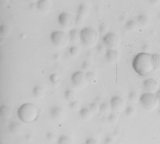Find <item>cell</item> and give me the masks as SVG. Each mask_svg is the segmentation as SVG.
<instances>
[{
    "label": "cell",
    "instance_id": "obj_2",
    "mask_svg": "<svg viewBox=\"0 0 160 144\" xmlns=\"http://www.w3.org/2000/svg\"><path fill=\"white\" fill-rule=\"evenodd\" d=\"M17 115L20 120L25 123L34 121L38 115L36 106L31 103H25L20 106L17 111Z\"/></svg>",
    "mask_w": 160,
    "mask_h": 144
},
{
    "label": "cell",
    "instance_id": "obj_15",
    "mask_svg": "<svg viewBox=\"0 0 160 144\" xmlns=\"http://www.w3.org/2000/svg\"><path fill=\"white\" fill-rule=\"evenodd\" d=\"M37 9L42 12H47L49 9V3L48 0H39L37 3Z\"/></svg>",
    "mask_w": 160,
    "mask_h": 144
},
{
    "label": "cell",
    "instance_id": "obj_50",
    "mask_svg": "<svg viewBox=\"0 0 160 144\" xmlns=\"http://www.w3.org/2000/svg\"><path fill=\"white\" fill-rule=\"evenodd\" d=\"M157 19H160V13H159L157 15Z\"/></svg>",
    "mask_w": 160,
    "mask_h": 144
},
{
    "label": "cell",
    "instance_id": "obj_32",
    "mask_svg": "<svg viewBox=\"0 0 160 144\" xmlns=\"http://www.w3.org/2000/svg\"><path fill=\"white\" fill-rule=\"evenodd\" d=\"M135 110L131 106H128L125 108V113L127 116H131L134 115Z\"/></svg>",
    "mask_w": 160,
    "mask_h": 144
},
{
    "label": "cell",
    "instance_id": "obj_33",
    "mask_svg": "<svg viewBox=\"0 0 160 144\" xmlns=\"http://www.w3.org/2000/svg\"><path fill=\"white\" fill-rule=\"evenodd\" d=\"M107 49L103 43L97 44L96 50L99 53L102 54V53L106 52Z\"/></svg>",
    "mask_w": 160,
    "mask_h": 144
},
{
    "label": "cell",
    "instance_id": "obj_49",
    "mask_svg": "<svg viewBox=\"0 0 160 144\" xmlns=\"http://www.w3.org/2000/svg\"><path fill=\"white\" fill-rule=\"evenodd\" d=\"M158 115H160V106L159 107V108H158Z\"/></svg>",
    "mask_w": 160,
    "mask_h": 144
},
{
    "label": "cell",
    "instance_id": "obj_9",
    "mask_svg": "<svg viewBox=\"0 0 160 144\" xmlns=\"http://www.w3.org/2000/svg\"><path fill=\"white\" fill-rule=\"evenodd\" d=\"M58 21L60 25L64 28H69L73 25V18L70 14L67 12H63L60 14L58 17Z\"/></svg>",
    "mask_w": 160,
    "mask_h": 144
},
{
    "label": "cell",
    "instance_id": "obj_17",
    "mask_svg": "<svg viewBox=\"0 0 160 144\" xmlns=\"http://www.w3.org/2000/svg\"><path fill=\"white\" fill-rule=\"evenodd\" d=\"M32 94L37 98H41L44 95V89L40 86H36L32 90Z\"/></svg>",
    "mask_w": 160,
    "mask_h": 144
},
{
    "label": "cell",
    "instance_id": "obj_46",
    "mask_svg": "<svg viewBox=\"0 0 160 144\" xmlns=\"http://www.w3.org/2000/svg\"><path fill=\"white\" fill-rule=\"evenodd\" d=\"M149 2L152 4H155L158 2L159 0H149Z\"/></svg>",
    "mask_w": 160,
    "mask_h": 144
},
{
    "label": "cell",
    "instance_id": "obj_29",
    "mask_svg": "<svg viewBox=\"0 0 160 144\" xmlns=\"http://www.w3.org/2000/svg\"><path fill=\"white\" fill-rule=\"evenodd\" d=\"M110 107V104L107 102H103L100 105V112L102 113H106L109 110Z\"/></svg>",
    "mask_w": 160,
    "mask_h": 144
},
{
    "label": "cell",
    "instance_id": "obj_25",
    "mask_svg": "<svg viewBox=\"0 0 160 144\" xmlns=\"http://www.w3.org/2000/svg\"><path fill=\"white\" fill-rule=\"evenodd\" d=\"M58 144H72V139L68 136H62L59 139Z\"/></svg>",
    "mask_w": 160,
    "mask_h": 144
},
{
    "label": "cell",
    "instance_id": "obj_26",
    "mask_svg": "<svg viewBox=\"0 0 160 144\" xmlns=\"http://www.w3.org/2000/svg\"><path fill=\"white\" fill-rule=\"evenodd\" d=\"M21 125L17 122L12 123L10 125V129L11 132L15 134L19 132L21 129Z\"/></svg>",
    "mask_w": 160,
    "mask_h": 144
},
{
    "label": "cell",
    "instance_id": "obj_1",
    "mask_svg": "<svg viewBox=\"0 0 160 144\" xmlns=\"http://www.w3.org/2000/svg\"><path fill=\"white\" fill-rule=\"evenodd\" d=\"M132 67L134 71L141 76L149 74L154 69L152 55L148 52H140L134 57Z\"/></svg>",
    "mask_w": 160,
    "mask_h": 144
},
{
    "label": "cell",
    "instance_id": "obj_38",
    "mask_svg": "<svg viewBox=\"0 0 160 144\" xmlns=\"http://www.w3.org/2000/svg\"><path fill=\"white\" fill-rule=\"evenodd\" d=\"M79 103L77 101L74 100L70 102L69 103V108L72 110H76L79 107Z\"/></svg>",
    "mask_w": 160,
    "mask_h": 144
},
{
    "label": "cell",
    "instance_id": "obj_48",
    "mask_svg": "<svg viewBox=\"0 0 160 144\" xmlns=\"http://www.w3.org/2000/svg\"><path fill=\"white\" fill-rule=\"evenodd\" d=\"M101 99L100 97H97L95 99V102L99 103V102H101Z\"/></svg>",
    "mask_w": 160,
    "mask_h": 144
},
{
    "label": "cell",
    "instance_id": "obj_23",
    "mask_svg": "<svg viewBox=\"0 0 160 144\" xmlns=\"http://www.w3.org/2000/svg\"><path fill=\"white\" fill-rule=\"evenodd\" d=\"M128 99L129 102L133 103H136L138 101L139 99L137 94L134 91H131L129 93Z\"/></svg>",
    "mask_w": 160,
    "mask_h": 144
},
{
    "label": "cell",
    "instance_id": "obj_37",
    "mask_svg": "<svg viewBox=\"0 0 160 144\" xmlns=\"http://www.w3.org/2000/svg\"><path fill=\"white\" fill-rule=\"evenodd\" d=\"M98 31L101 35H103V36L104 35H105L107 33V28L106 26L104 24H101L98 27Z\"/></svg>",
    "mask_w": 160,
    "mask_h": 144
},
{
    "label": "cell",
    "instance_id": "obj_41",
    "mask_svg": "<svg viewBox=\"0 0 160 144\" xmlns=\"http://www.w3.org/2000/svg\"><path fill=\"white\" fill-rule=\"evenodd\" d=\"M141 49L143 52H148L149 50V46L148 44H143L142 46Z\"/></svg>",
    "mask_w": 160,
    "mask_h": 144
},
{
    "label": "cell",
    "instance_id": "obj_14",
    "mask_svg": "<svg viewBox=\"0 0 160 144\" xmlns=\"http://www.w3.org/2000/svg\"><path fill=\"white\" fill-rule=\"evenodd\" d=\"M79 113L81 119L85 120H90L92 117L93 114L90 109L87 108H81L79 111Z\"/></svg>",
    "mask_w": 160,
    "mask_h": 144
},
{
    "label": "cell",
    "instance_id": "obj_4",
    "mask_svg": "<svg viewBox=\"0 0 160 144\" xmlns=\"http://www.w3.org/2000/svg\"><path fill=\"white\" fill-rule=\"evenodd\" d=\"M139 100L142 107L148 111L154 110L159 103L156 94L153 93L146 92L142 94Z\"/></svg>",
    "mask_w": 160,
    "mask_h": 144
},
{
    "label": "cell",
    "instance_id": "obj_8",
    "mask_svg": "<svg viewBox=\"0 0 160 144\" xmlns=\"http://www.w3.org/2000/svg\"><path fill=\"white\" fill-rule=\"evenodd\" d=\"M111 109L116 113L121 112L124 109L125 103L124 100L119 96H114L110 101Z\"/></svg>",
    "mask_w": 160,
    "mask_h": 144
},
{
    "label": "cell",
    "instance_id": "obj_20",
    "mask_svg": "<svg viewBox=\"0 0 160 144\" xmlns=\"http://www.w3.org/2000/svg\"><path fill=\"white\" fill-rule=\"evenodd\" d=\"M76 94L72 89H68L65 91V97L67 101L70 102L75 100Z\"/></svg>",
    "mask_w": 160,
    "mask_h": 144
},
{
    "label": "cell",
    "instance_id": "obj_22",
    "mask_svg": "<svg viewBox=\"0 0 160 144\" xmlns=\"http://www.w3.org/2000/svg\"><path fill=\"white\" fill-rule=\"evenodd\" d=\"M153 60L154 69L160 70V54L156 53L152 55Z\"/></svg>",
    "mask_w": 160,
    "mask_h": 144
},
{
    "label": "cell",
    "instance_id": "obj_52",
    "mask_svg": "<svg viewBox=\"0 0 160 144\" xmlns=\"http://www.w3.org/2000/svg\"></svg>",
    "mask_w": 160,
    "mask_h": 144
},
{
    "label": "cell",
    "instance_id": "obj_40",
    "mask_svg": "<svg viewBox=\"0 0 160 144\" xmlns=\"http://www.w3.org/2000/svg\"><path fill=\"white\" fill-rule=\"evenodd\" d=\"M104 144H114V140L112 137H107L106 138L104 141Z\"/></svg>",
    "mask_w": 160,
    "mask_h": 144
},
{
    "label": "cell",
    "instance_id": "obj_43",
    "mask_svg": "<svg viewBox=\"0 0 160 144\" xmlns=\"http://www.w3.org/2000/svg\"><path fill=\"white\" fill-rule=\"evenodd\" d=\"M155 94L158 100H159V103L160 104V89L157 91Z\"/></svg>",
    "mask_w": 160,
    "mask_h": 144
},
{
    "label": "cell",
    "instance_id": "obj_18",
    "mask_svg": "<svg viewBox=\"0 0 160 144\" xmlns=\"http://www.w3.org/2000/svg\"><path fill=\"white\" fill-rule=\"evenodd\" d=\"M0 113L2 118H9L12 114V110L10 107L7 105H3L1 106Z\"/></svg>",
    "mask_w": 160,
    "mask_h": 144
},
{
    "label": "cell",
    "instance_id": "obj_21",
    "mask_svg": "<svg viewBox=\"0 0 160 144\" xmlns=\"http://www.w3.org/2000/svg\"><path fill=\"white\" fill-rule=\"evenodd\" d=\"M80 52V49L76 46H72L69 48V55L73 58H76V57L79 56Z\"/></svg>",
    "mask_w": 160,
    "mask_h": 144
},
{
    "label": "cell",
    "instance_id": "obj_44",
    "mask_svg": "<svg viewBox=\"0 0 160 144\" xmlns=\"http://www.w3.org/2000/svg\"><path fill=\"white\" fill-rule=\"evenodd\" d=\"M54 136L53 134L49 133L48 134L47 139L49 140H51L54 139Z\"/></svg>",
    "mask_w": 160,
    "mask_h": 144
},
{
    "label": "cell",
    "instance_id": "obj_12",
    "mask_svg": "<svg viewBox=\"0 0 160 144\" xmlns=\"http://www.w3.org/2000/svg\"><path fill=\"white\" fill-rule=\"evenodd\" d=\"M50 115L53 119L59 120L62 118L64 115V111L59 106H54L50 109Z\"/></svg>",
    "mask_w": 160,
    "mask_h": 144
},
{
    "label": "cell",
    "instance_id": "obj_45",
    "mask_svg": "<svg viewBox=\"0 0 160 144\" xmlns=\"http://www.w3.org/2000/svg\"><path fill=\"white\" fill-rule=\"evenodd\" d=\"M60 55L59 54H55L54 56V59L55 60H59L60 58Z\"/></svg>",
    "mask_w": 160,
    "mask_h": 144
},
{
    "label": "cell",
    "instance_id": "obj_13",
    "mask_svg": "<svg viewBox=\"0 0 160 144\" xmlns=\"http://www.w3.org/2000/svg\"><path fill=\"white\" fill-rule=\"evenodd\" d=\"M90 8L88 5L85 3H81L79 5L77 10L78 15L85 18L89 13Z\"/></svg>",
    "mask_w": 160,
    "mask_h": 144
},
{
    "label": "cell",
    "instance_id": "obj_42",
    "mask_svg": "<svg viewBox=\"0 0 160 144\" xmlns=\"http://www.w3.org/2000/svg\"><path fill=\"white\" fill-rule=\"evenodd\" d=\"M11 0H0L1 6L6 7L10 4Z\"/></svg>",
    "mask_w": 160,
    "mask_h": 144
},
{
    "label": "cell",
    "instance_id": "obj_35",
    "mask_svg": "<svg viewBox=\"0 0 160 144\" xmlns=\"http://www.w3.org/2000/svg\"><path fill=\"white\" fill-rule=\"evenodd\" d=\"M84 18L81 17L79 15H77L75 19V24L76 26H81L84 23Z\"/></svg>",
    "mask_w": 160,
    "mask_h": 144
},
{
    "label": "cell",
    "instance_id": "obj_27",
    "mask_svg": "<svg viewBox=\"0 0 160 144\" xmlns=\"http://www.w3.org/2000/svg\"><path fill=\"white\" fill-rule=\"evenodd\" d=\"M136 22L133 19H129L126 22L125 27L129 31L134 30L136 26Z\"/></svg>",
    "mask_w": 160,
    "mask_h": 144
},
{
    "label": "cell",
    "instance_id": "obj_11",
    "mask_svg": "<svg viewBox=\"0 0 160 144\" xmlns=\"http://www.w3.org/2000/svg\"><path fill=\"white\" fill-rule=\"evenodd\" d=\"M118 54L115 49H107L105 52L106 60L108 63H114L118 59Z\"/></svg>",
    "mask_w": 160,
    "mask_h": 144
},
{
    "label": "cell",
    "instance_id": "obj_7",
    "mask_svg": "<svg viewBox=\"0 0 160 144\" xmlns=\"http://www.w3.org/2000/svg\"><path fill=\"white\" fill-rule=\"evenodd\" d=\"M71 81L73 85L77 88H82L86 86L87 80L86 75L81 71L74 72L71 77Z\"/></svg>",
    "mask_w": 160,
    "mask_h": 144
},
{
    "label": "cell",
    "instance_id": "obj_10",
    "mask_svg": "<svg viewBox=\"0 0 160 144\" xmlns=\"http://www.w3.org/2000/svg\"><path fill=\"white\" fill-rule=\"evenodd\" d=\"M158 86L157 80L151 78L145 79L143 82V89L146 92L153 93L154 92L157 90Z\"/></svg>",
    "mask_w": 160,
    "mask_h": 144
},
{
    "label": "cell",
    "instance_id": "obj_47",
    "mask_svg": "<svg viewBox=\"0 0 160 144\" xmlns=\"http://www.w3.org/2000/svg\"><path fill=\"white\" fill-rule=\"evenodd\" d=\"M92 52L90 51H89L88 52H87V57H88V58H90V57H91L92 55V53L91 52Z\"/></svg>",
    "mask_w": 160,
    "mask_h": 144
},
{
    "label": "cell",
    "instance_id": "obj_39",
    "mask_svg": "<svg viewBox=\"0 0 160 144\" xmlns=\"http://www.w3.org/2000/svg\"><path fill=\"white\" fill-rule=\"evenodd\" d=\"M84 144H98V142L93 138H89L86 140Z\"/></svg>",
    "mask_w": 160,
    "mask_h": 144
},
{
    "label": "cell",
    "instance_id": "obj_3",
    "mask_svg": "<svg viewBox=\"0 0 160 144\" xmlns=\"http://www.w3.org/2000/svg\"><path fill=\"white\" fill-rule=\"evenodd\" d=\"M98 39L97 32L90 27H84L80 31V40L87 47H90L97 44Z\"/></svg>",
    "mask_w": 160,
    "mask_h": 144
},
{
    "label": "cell",
    "instance_id": "obj_51",
    "mask_svg": "<svg viewBox=\"0 0 160 144\" xmlns=\"http://www.w3.org/2000/svg\"><path fill=\"white\" fill-rule=\"evenodd\" d=\"M26 1H32V0H26Z\"/></svg>",
    "mask_w": 160,
    "mask_h": 144
},
{
    "label": "cell",
    "instance_id": "obj_31",
    "mask_svg": "<svg viewBox=\"0 0 160 144\" xmlns=\"http://www.w3.org/2000/svg\"><path fill=\"white\" fill-rule=\"evenodd\" d=\"M89 108L93 113H97L100 111V105L96 102L91 103L89 106Z\"/></svg>",
    "mask_w": 160,
    "mask_h": 144
},
{
    "label": "cell",
    "instance_id": "obj_5",
    "mask_svg": "<svg viewBox=\"0 0 160 144\" xmlns=\"http://www.w3.org/2000/svg\"><path fill=\"white\" fill-rule=\"evenodd\" d=\"M51 40L54 45L58 47H62L67 45L68 42V37L64 32L57 30L51 34Z\"/></svg>",
    "mask_w": 160,
    "mask_h": 144
},
{
    "label": "cell",
    "instance_id": "obj_36",
    "mask_svg": "<svg viewBox=\"0 0 160 144\" xmlns=\"http://www.w3.org/2000/svg\"><path fill=\"white\" fill-rule=\"evenodd\" d=\"M49 79L52 83L55 84L59 81V76L57 73H52L50 76Z\"/></svg>",
    "mask_w": 160,
    "mask_h": 144
},
{
    "label": "cell",
    "instance_id": "obj_6",
    "mask_svg": "<svg viewBox=\"0 0 160 144\" xmlns=\"http://www.w3.org/2000/svg\"><path fill=\"white\" fill-rule=\"evenodd\" d=\"M119 37L114 32H107L103 37L102 43L107 49H116L119 45Z\"/></svg>",
    "mask_w": 160,
    "mask_h": 144
},
{
    "label": "cell",
    "instance_id": "obj_24",
    "mask_svg": "<svg viewBox=\"0 0 160 144\" xmlns=\"http://www.w3.org/2000/svg\"><path fill=\"white\" fill-rule=\"evenodd\" d=\"M108 121L111 124H115L119 120V116L116 112L110 113L108 117Z\"/></svg>",
    "mask_w": 160,
    "mask_h": 144
},
{
    "label": "cell",
    "instance_id": "obj_30",
    "mask_svg": "<svg viewBox=\"0 0 160 144\" xmlns=\"http://www.w3.org/2000/svg\"><path fill=\"white\" fill-rule=\"evenodd\" d=\"M87 81L89 82H93L95 80L96 76L95 73L93 71H89L85 73Z\"/></svg>",
    "mask_w": 160,
    "mask_h": 144
},
{
    "label": "cell",
    "instance_id": "obj_16",
    "mask_svg": "<svg viewBox=\"0 0 160 144\" xmlns=\"http://www.w3.org/2000/svg\"><path fill=\"white\" fill-rule=\"evenodd\" d=\"M70 40L74 43H77L80 40V31L77 29H72L69 31Z\"/></svg>",
    "mask_w": 160,
    "mask_h": 144
},
{
    "label": "cell",
    "instance_id": "obj_34",
    "mask_svg": "<svg viewBox=\"0 0 160 144\" xmlns=\"http://www.w3.org/2000/svg\"><path fill=\"white\" fill-rule=\"evenodd\" d=\"M92 65L91 63L87 60H85L82 63L81 65V68L84 71H90V68H91Z\"/></svg>",
    "mask_w": 160,
    "mask_h": 144
},
{
    "label": "cell",
    "instance_id": "obj_19",
    "mask_svg": "<svg viewBox=\"0 0 160 144\" xmlns=\"http://www.w3.org/2000/svg\"><path fill=\"white\" fill-rule=\"evenodd\" d=\"M148 22V17L145 14H141L137 17V23L141 26H145Z\"/></svg>",
    "mask_w": 160,
    "mask_h": 144
},
{
    "label": "cell",
    "instance_id": "obj_28",
    "mask_svg": "<svg viewBox=\"0 0 160 144\" xmlns=\"http://www.w3.org/2000/svg\"><path fill=\"white\" fill-rule=\"evenodd\" d=\"M10 32V27L5 25L1 26V35L3 37H6L9 35Z\"/></svg>",
    "mask_w": 160,
    "mask_h": 144
}]
</instances>
